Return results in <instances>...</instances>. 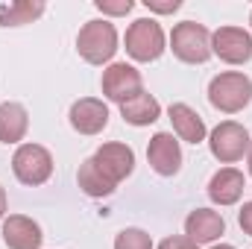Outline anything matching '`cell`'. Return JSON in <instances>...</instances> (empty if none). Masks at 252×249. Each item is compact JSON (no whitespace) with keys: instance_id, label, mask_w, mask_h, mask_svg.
<instances>
[{"instance_id":"obj_1","label":"cell","mask_w":252,"mask_h":249,"mask_svg":"<svg viewBox=\"0 0 252 249\" xmlns=\"http://www.w3.org/2000/svg\"><path fill=\"white\" fill-rule=\"evenodd\" d=\"M252 100V79L241 70L217 73L208 82V103L223 115H238L250 106Z\"/></svg>"},{"instance_id":"obj_2","label":"cell","mask_w":252,"mask_h":249,"mask_svg":"<svg viewBox=\"0 0 252 249\" xmlns=\"http://www.w3.org/2000/svg\"><path fill=\"white\" fill-rule=\"evenodd\" d=\"M76 50L88 64H106L118 53V30L112 21H88L76 35Z\"/></svg>"},{"instance_id":"obj_3","label":"cell","mask_w":252,"mask_h":249,"mask_svg":"<svg viewBox=\"0 0 252 249\" xmlns=\"http://www.w3.org/2000/svg\"><path fill=\"white\" fill-rule=\"evenodd\" d=\"M170 50L185 64L208 62V56H211V32L196 21H182L170 32Z\"/></svg>"},{"instance_id":"obj_4","label":"cell","mask_w":252,"mask_h":249,"mask_svg":"<svg viewBox=\"0 0 252 249\" xmlns=\"http://www.w3.org/2000/svg\"><path fill=\"white\" fill-rule=\"evenodd\" d=\"M12 170L21 185H44L53 176V156L41 144H21L12 156Z\"/></svg>"},{"instance_id":"obj_5","label":"cell","mask_w":252,"mask_h":249,"mask_svg":"<svg viewBox=\"0 0 252 249\" xmlns=\"http://www.w3.org/2000/svg\"><path fill=\"white\" fill-rule=\"evenodd\" d=\"M126 53L135 62H156L164 53V30L153 18H138L126 30Z\"/></svg>"},{"instance_id":"obj_6","label":"cell","mask_w":252,"mask_h":249,"mask_svg":"<svg viewBox=\"0 0 252 249\" xmlns=\"http://www.w3.org/2000/svg\"><path fill=\"white\" fill-rule=\"evenodd\" d=\"M250 132H247V126L235 124V121H223V124H217L211 129V135H208V150H211V156L217 158V161H223V164H235V161H241L247 153H250Z\"/></svg>"},{"instance_id":"obj_7","label":"cell","mask_w":252,"mask_h":249,"mask_svg":"<svg viewBox=\"0 0 252 249\" xmlns=\"http://www.w3.org/2000/svg\"><path fill=\"white\" fill-rule=\"evenodd\" d=\"M103 94L112 100V103H118V106H124L126 100H132V97H138L141 91H144V79H141V70H135L132 64L126 62H115L109 64L106 70H103Z\"/></svg>"},{"instance_id":"obj_8","label":"cell","mask_w":252,"mask_h":249,"mask_svg":"<svg viewBox=\"0 0 252 249\" xmlns=\"http://www.w3.org/2000/svg\"><path fill=\"white\" fill-rule=\"evenodd\" d=\"M211 53L226 64H247L252 59V35L244 27H220L211 32Z\"/></svg>"},{"instance_id":"obj_9","label":"cell","mask_w":252,"mask_h":249,"mask_svg":"<svg viewBox=\"0 0 252 249\" xmlns=\"http://www.w3.org/2000/svg\"><path fill=\"white\" fill-rule=\"evenodd\" d=\"M147 161L158 176H176L182 170V147L170 132H156L147 144Z\"/></svg>"},{"instance_id":"obj_10","label":"cell","mask_w":252,"mask_h":249,"mask_svg":"<svg viewBox=\"0 0 252 249\" xmlns=\"http://www.w3.org/2000/svg\"><path fill=\"white\" fill-rule=\"evenodd\" d=\"M94 161H97V167L103 170V176L109 179V182H124L126 176H132V170H135V153H132V147H126L121 141H112V144H103L97 153H94Z\"/></svg>"},{"instance_id":"obj_11","label":"cell","mask_w":252,"mask_h":249,"mask_svg":"<svg viewBox=\"0 0 252 249\" xmlns=\"http://www.w3.org/2000/svg\"><path fill=\"white\" fill-rule=\"evenodd\" d=\"M70 126L79 135H100L109 126V106L97 97H82L70 106Z\"/></svg>"},{"instance_id":"obj_12","label":"cell","mask_w":252,"mask_h":249,"mask_svg":"<svg viewBox=\"0 0 252 249\" xmlns=\"http://www.w3.org/2000/svg\"><path fill=\"white\" fill-rule=\"evenodd\" d=\"M3 244L9 249H41L44 244V235H41V226L24 214H9L3 220Z\"/></svg>"},{"instance_id":"obj_13","label":"cell","mask_w":252,"mask_h":249,"mask_svg":"<svg viewBox=\"0 0 252 249\" xmlns=\"http://www.w3.org/2000/svg\"><path fill=\"white\" fill-rule=\"evenodd\" d=\"M220 235H226V220L211 208H193L185 217V238L199 244H214Z\"/></svg>"},{"instance_id":"obj_14","label":"cell","mask_w":252,"mask_h":249,"mask_svg":"<svg viewBox=\"0 0 252 249\" xmlns=\"http://www.w3.org/2000/svg\"><path fill=\"white\" fill-rule=\"evenodd\" d=\"M244 187H247V179L241 170L235 167H223L211 176L208 182V196L214 205H235L241 196H244Z\"/></svg>"},{"instance_id":"obj_15","label":"cell","mask_w":252,"mask_h":249,"mask_svg":"<svg viewBox=\"0 0 252 249\" xmlns=\"http://www.w3.org/2000/svg\"><path fill=\"white\" fill-rule=\"evenodd\" d=\"M167 115H170L173 129H176V135L182 141H188V144H202L205 141V121L199 118L196 109H190L188 103H173L167 109Z\"/></svg>"},{"instance_id":"obj_16","label":"cell","mask_w":252,"mask_h":249,"mask_svg":"<svg viewBox=\"0 0 252 249\" xmlns=\"http://www.w3.org/2000/svg\"><path fill=\"white\" fill-rule=\"evenodd\" d=\"M30 129V115L21 103H0V144H18L24 141Z\"/></svg>"},{"instance_id":"obj_17","label":"cell","mask_w":252,"mask_h":249,"mask_svg":"<svg viewBox=\"0 0 252 249\" xmlns=\"http://www.w3.org/2000/svg\"><path fill=\"white\" fill-rule=\"evenodd\" d=\"M121 118H124L129 126H150L161 118V103H158L153 94L141 91L138 97L126 100L124 106H121Z\"/></svg>"},{"instance_id":"obj_18","label":"cell","mask_w":252,"mask_h":249,"mask_svg":"<svg viewBox=\"0 0 252 249\" xmlns=\"http://www.w3.org/2000/svg\"><path fill=\"white\" fill-rule=\"evenodd\" d=\"M76 182H79V187H82V193H85V196H94V199L112 196V193H115V187H118L115 182H109V179L103 176V170L97 167L94 156H91V158H85V161L79 164Z\"/></svg>"},{"instance_id":"obj_19","label":"cell","mask_w":252,"mask_h":249,"mask_svg":"<svg viewBox=\"0 0 252 249\" xmlns=\"http://www.w3.org/2000/svg\"><path fill=\"white\" fill-rule=\"evenodd\" d=\"M44 15L41 0H15L9 6H0V27H24Z\"/></svg>"},{"instance_id":"obj_20","label":"cell","mask_w":252,"mask_h":249,"mask_svg":"<svg viewBox=\"0 0 252 249\" xmlns=\"http://www.w3.org/2000/svg\"><path fill=\"white\" fill-rule=\"evenodd\" d=\"M115 249H153V238L144 229H124L115 238Z\"/></svg>"},{"instance_id":"obj_21","label":"cell","mask_w":252,"mask_h":249,"mask_svg":"<svg viewBox=\"0 0 252 249\" xmlns=\"http://www.w3.org/2000/svg\"><path fill=\"white\" fill-rule=\"evenodd\" d=\"M94 6H97L103 15H115V18L129 15V12L135 9V3H132V0H94Z\"/></svg>"},{"instance_id":"obj_22","label":"cell","mask_w":252,"mask_h":249,"mask_svg":"<svg viewBox=\"0 0 252 249\" xmlns=\"http://www.w3.org/2000/svg\"><path fill=\"white\" fill-rule=\"evenodd\" d=\"M144 6L150 12H158V15H173L182 6V0H144Z\"/></svg>"},{"instance_id":"obj_23","label":"cell","mask_w":252,"mask_h":249,"mask_svg":"<svg viewBox=\"0 0 252 249\" xmlns=\"http://www.w3.org/2000/svg\"><path fill=\"white\" fill-rule=\"evenodd\" d=\"M158 249H199V247L190 238H185V235H173V238H164L158 244Z\"/></svg>"},{"instance_id":"obj_24","label":"cell","mask_w":252,"mask_h":249,"mask_svg":"<svg viewBox=\"0 0 252 249\" xmlns=\"http://www.w3.org/2000/svg\"><path fill=\"white\" fill-rule=\"evenodd\" d=\"M238 223H241L244 235H250V238H252V199H250V202H244V208L238 211Z\"/></svg>"},{"instance_id":"obj_25","label":"cell","mask_w":252,"mask_h":249,"mask_svg":"<svg viewBox=\"0 0 252 249\" xmlns=\"http://www.w3.org/2000/svg\"><path fill=\"white\" fill-rule=\"evenodd\" d=\"M3 214H6V190L0 187V217H3Z\"/></svg>"},{"instance_id":"obj_26","label":"cell","mask_w":252,"mask_h":249,"mask_svg":"<svg viewBox=\"0 0 252 249\" xmlns=\"http://www.w3.org/2000/svg\"><path fill=\"white\" fill-rule=\"evenodd\" d=\"M211 249H235L232 244H217V247H211Z\"/></svg>"},{"instance_id":"obj_27","label":"cell","mask_w":252,"mask_h":249,"mask_svg":"<svg viewBox=\"0 0 252 249\" xmlns=\"http://www.w3.org/2000/svg\"><path fill=\"white\" fill-rule=\"evenodd\" d=\"M250 176H252V144H250Z\"/></svg>"},{"instance_id":"obj_28","label":"cell","mask_w":252,"mask_h":249,"mask_svg":"<svg viewBox=\"0 0 252 249\" xmlns=\"http://www.w3.org/2000/svg\"><path fill=\"white\" fill-rule=\"evenodd\" d=\"M250 27H252V12H250Z\"/></svg>"}]
</instances>
